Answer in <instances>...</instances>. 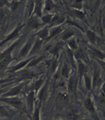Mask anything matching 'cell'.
Instances as JSON below:
<instances>
[{"label":"cell","mask_w":105,"mask_h":120,"mask_svg":"<svg viewBox=\"0 0 105 120\" xmlns=\"http://www.w3.org/2000/svg\"><path fill=\"white\" fill-rule=\"evenodd\" d=\"M22 38L23 37H20L14 43L12 44L8 49H6L4 53L0 55V70H4V69H6L10 64V63L13 60V58L12 57V53L13 50L18 45V44L22 41Z\"/></svg>","instance_id":"6da1fadb"},{"label":"cell","mask_w":105,"mask_h":120,"mask_svg":"<svg viewBox=\"0 0 105 120\" xmlns=\"http://www.w3.org/2000/svg\"><path fill=\"white\" fill-rule=\"evenodd\" d=\"M23 27H24V24H22L21 23H19V24L17 25L16 28L14 29V30H13L12 33L10 34H9V36H8L3 41H1V42L0 43V47H1L4 44L8 42L9 41H10V40L13 39L14 38H15L16 37H17V36L18 35L19 32L21 30V29H22Z\"/></svg>","instance_id":"7a4b0ae2"},{"label":"cell","mask_w":105,"mask_h":120,"mask_svg":"<svg viewBox=\"0 0 105 120\" xmlns=\"http://www.w3.org/2000/svg\"><path fill=\"white\" fill-rule=\"evenodd\" d=\"M0 101H4L6 103L10 104L14 107L20 108L22 106V101L17 98H0Z\"/></svg>","instance_id":"3957f363"},{"label":"cell","mask_w":105,"mask_h":120,"mask_svg":"<svg viewBox=\"0 0 105 120\" xmlns=\"http://www.w3.org/2000/svg\"><path fill=\"white\" fill-rule=\"evenodd\" d=\"M37 76V74L36 73H35L34 71H28V70L22 71L16 75L17 78L18 79H20V80H23V79H31V78H33L36 77Z\"/></svg>","instance_id":"277c9868"},{"label":"cell","mask_w":105,"mask_h":120,"mask_svg":"<svg viewBox=\"0 0 105 120\" xmlns=\"http://www.w3.org/2000/svg\"><path fill=\"white\" fill-rule=\"evenodd\" d=\"M33 43V38H31L30 39H28V41H27V43H26V45L22 47V49H21L20 52L19 53V57H25L27 54L28 53V51H30V49L32 46Z\"/></svg>","instance_id":"5b68a950"},{"label":"cell","mask_w":105,"mask_h":120,"mask_svg":"<svg viewBox=\"0 0 105 120\" xmlns=\"http://www.w3.org/2000/svg\"><path fill=\"white\" fill-rule=\"evenodd\" d=\"M23 85H18L15 87L12 88L10 91H8V93H6L4 96L5 97H14V96H16L18 94H20L22 89Z\"/></svg>","instance_id":"8992f818"},{"label":"cell","mask_w":105,"mask_h":120,"mask_svg":"<svg viewBox=\"0 0 105 120\" xmlns=\"http://www.w3.org/2000/svg\"><path fill=\"white\" fill-rule=\"evenodd\" d=\"M77 80L75 77H71L69 79V90H70V92L74 93L76 90L77 87Z\"/></svg>","instance_id":"52a82bcc"},{"label":"cell","mask_w":105,"mask_h":120,"mask_svg":"<svg viewBox=\"0 0 105 120\" xmlns=\"http://www.w3.org/2000/svg\"><path fill=\"white\" fill-rule=\"evenodd\" d=\"M78 70H79V74L80 78H81V77L85 75L86 72L88 71V67L85 66L84 64L81 62V61H79L78 63Z\"/></svg>","instance_id":"ba28073f"},{"label":"cell","mask_w":105,"mask_h":120,"mask_svg":"<svg viewBox=\"0 0 105 120\" xmlns=\"http://www.w3.org/2000/svg\"><path fill=\"white\" fill-rule=\"evenodd\" d=\"M34 99H35V93H34V91L31 90L29 93V94H28L27 97V102L28 108L29 110H31L32 107H33Z\"/></svg>","instance_id":"9c48e42d"},{"label":"cell","mask_w":105,"mask_h":120,"mask_svg":"<svg viewBox=\"0 0 105 120\" xmlns=\"http://www.w3.org/2000/svg\"><path fill=\"white\" fill-rule=\"evenodd\" d=\"M100 81H101V78L100 76L99 71L98 70H95L93 75V83H92L93 84V87L95 88L96 86H98Z\"/></svg>","instance_id":"30bf717a"},{"label":"cell","mask_w":105,"mask_h":120,"mask_svg":"<svg viewBox=\"0 0 105 120\" xmlns=\"http://www.w3.org/2000/svg\"><path fill=\"white\" fill-rule=\"evenodd\" d=\"M40 25H41V24L37 20V19H36L35 18H30L27 22V26L31 28H37L39 27Z\"/></svg>","instance_id":"8fae6325"},{"label":"cell","mask_w":105,"mask_h":120,"mask_svg":"<svg viewBox=\"0 0 105 120\" xmlns=\"http://www.w3.org/2000/svg\"><path fill=\"white\" fill-rule=\"evenodd\" d=\"M33 58H31V59H28L27 60H25V61H23L22 62H20V64H17L16 66H15L10 71L11 72H14V71H18V70H19L20 69H21L23 67H24L25 66H27V64L31 61V60H32Z\"/></svg>","instance_id":"7c38bea8"},{"label":"cell","mask_w":105,"mask_h":120,"mask_svg":"<svg viewBox=\"0 0 105 120\" xmlns=\"http://www.w3.org/2000/svg\"><path fill=\"white\" fill-rule=\"evenodd\" d=\"M85 108L88 109L91 113L94 115V113H95V110H94V104H93L92 100L90 98H87L86 99V101L85 102Z\"/></svg>","instance_id":"4fadbf2b"},{"label":"cell","mask_w":105,"mask_h":120,"mask_svg":"<svg viewBox=\"0 0 105 120\" xmlns=\"http://www.w3.org/2000/svg\"><path fill=\"white\" fill-rule=\"evenodd\" d=\"M41 45H42V41H41L40 39H38L33 45V48H32L31 51V54L33 55L34 53H37L40 49V48H41Z\"/></svg>","instance_id":"5bb4252c"},{"label":"cell","mask_w":105,"mask_h":120,"mask_svg":"<svg viewBox=\"0 0 105 120\" xmlns=\"http://www.w3.org/2000/svg\"><path fill=\"white\" fill-rule=\"evenodd\" d=\"M44 59V56H41L38 57L36 58H33L31 60V61L27 64V66L28 67H34V66H37L39 64L40 61H41L42 60Z\"/></svg>","instance_id":"9a60e30c"},{"label":"cell","mask_w":105,"mask_h":120,"mask_svg":"<svg viewBox=\"0 0 105 120\" xmlns=\"http://www.w3.org/2000/svg\"><path fill=\"white\" fill-rule=\"evenodd\" d=\"M46 64H47V66H48L50 71L52 72V71H54L56 70V68L57 67V65H58V62H57V61L56 60H49V61H47Z\"/></svg>","instance_id":"2e32d148"},{"label":"cell","mask_w":105,"mask_h":120,"mask_svg":"<svg viewBox=\"0 0 105 120\" xmlns=\"http://www.w3.org/2000/svg\"><path fill=\"white\" fill-rule=\"evenodd\" d=\"M61 30H62V28H61V26H58V27L54 29H53V30H52L51 33H50V34H49L48 37L46 39V41H49V40L51 39L52 38L54 37L55 36H56L57 34H58L59 33H61Z\"/></svg>","instance_id":"e0dca14e"},{"label":"cell","mask_w":105,"mask_h":120,"mask_svg":"<svg viewBox=\"0 0 105 120\" xmlns=\"http://www.w3.org/2000/svg\"><path fill=\"white\" fill-rule=\"evenodd\" d=\"M37 35L39 36L40 39H41V40H46L47 38L48 37V36H49L48 29V28H44V30H42L41 31H40L37 34Z\"/></svg>","instance_id":"ac0fdd59"},{"label":"cell","mask_w":105,"mask_h":120,"mask_svg":"<svg viewBox=\"0 0 105 120\" xmlns=\"http://www.w3.org/2000/svg\"><path fill=\"white\" fill-rule=\"evenodd\" d=\"M36 5L35 7V10L36 12V14L38 16H41V6H42V1H36Z\"/></svg>","instance_id":"d6986e66"},{"label":"cell","mask_w":105,"mask_h":120,"mask_svg":"<svg viewBox=\"0 0 105 120\" xmlns=\"http://www.w3.org/2000/svg\"><path fill=\"white\" fill-rule=\"evenodd\" d=\"M61 45H62V43H58L54 47H53L52 49H50V53L55 56H58V53H59V51H60V49L61 48Z\"/></svg>","instance_id":"ffe728a7"},{"label":"cell","mask_w":105,"mask_h":120,"mask_svg":"<svg viewBox=\"0 0 105 120\" xmlns=\"http://www.w3.org/2000/svg\"><path fill=\"white\" fill-rule=\"evenodd\" d=\"M64 20H65L64 17L56 16L52 17V20H51V22H50V24H51V25H52V24H55L62 23V22L64 21Z\"/></svg>","instance_id":"44dd1931"},{"label":"cell","mask_w":105,"mask_h":120,"mask_svg":"<svg viewBox=\"0 0 105 120\" xmlns=\"http://www.w3.org/2000/svg\"><path fill=\"white\" fill-rule=\"evenodd\" d=\"M47 84H45L44 86L43 87V88L41 89V90L40 91V93L39 94V98L40 99V101H44L45 98H46L47 96Z\"/></svg>","instance_id":"7402d4cb"},{"label":"cell","mask_w":105,"mask_h":120,"mask_svg":"<svg viewBox=\"0 0 105 120\" xmlns=\"http://www.w3.org/2000/svg\"><path fill=\"white\" fill-rule=\"evenodd\" d=\"M42 82H43V79H39L38 80H37L36 82H34L31 88V90L34 91V90H38L39 88L41 87V86L42 84Z\"/></svg>","instance_id":"603a6c76"},{"label":"cell","mask_w":105,"mask_h":120,"mask_svg":"<svg viewBox=\"0 0 105 120\" xmlns=\"http://www.w3.org/2000/svg\"><path fill=\"white\" fill-rule=\"evenodd\" d=\"M68 118L69 120H77L78 115L75 110H71L68 113Z\"/></svg>","instance_id":"cb8c5ba5"},{"label":"cell","mask_w":105,"mask_h":120,"mask_svg":"<svg viewBox=\"0 0 105 120\" xmlns=\"http://www.w3.org/2000/svg\"><path fill=\"white\" fill-rule=\"evenodd\" d=\"M87 36L88 37L89 40L92 42V43H94L96 41V36L95 34V33L93 32V31H91V30H88L87 31Z\"/></svg>","instance_id":"d4e9b609"},{"label":"cell","mask_w":105,"mask_h":120,"mask_svg":"<svg viewBox=\"0 0 105 120\" xmlns=\"http://www.w3.org/2000/svg\"><path fill=\"white\" fill-rule=\"evenodd\" d=\"M74 34V31L72 30H66L65 33L63 34V36H62V38L64 41H66L67 39L70 38L71 37H72L73 35Z\"/></svg>","instance_id":"484cf974"},{"label":"cell","mask_w":105,"mask_h":120,"mask_svg":"<svg viewBox=\"0 0 105 120\" xmlns=\"http://www.w3.org/2000/svg\"><path fill=\"white\" fill-rule=\"evenodd\" d=\"M61 74L65 78H68L69 77V69L67 65H65L63 66V68H62L61 70Z\"/></svg>","instance_id":"4316f807"},{"label":"cell","mask_w":105,"mask_h":120,"mask_svg":"<svg viewBox=\"0 0 105 120\" xmlns=\"http://www.w3.org/2000/svg\"><path fill=\"white\" fill-rule=\"evenodd\" d=\"M92 51H93V53H94V55L96 56V57L100 58V59H103V58L105 57V54H104L102 52L100 51L99 50L94 49L93 50H92Z\"/></svg>","instance_id":"83f0119b"},{"label":"cell","mask_w":105,"mask_h":120,"mask_svg":"<svg viewBox=\"0 0 105 120\" xmlns=\"http://www.w3.org/2000/svg\"><path fill=\"white\" fill-rule=\"evenodd\" d=\"M85 86L88 90H90L92 88V82L89 77L85 75Z\"/></svg>","instance_id":"f1b7e54d"},{"label":"cell","mask_w":105,"mask_h":120,"mask_svg":"<svg viewBox=\"0 0 105 120\" xmlns=\"http://www.w3.org/2000/svg\"><path fill=\"white\" fill-rule=\"evenodd\" d=\"M73 13L78 18H81V19H82L83 20L85 18V14L82 12V11H79V10H74V11H73Z\"/></svg>","instance_id":"f546056e"},{"label":"cell","mask_w":105,"mask_h":120,"mask_svg":"<svg viewBox=\"0 0 105 120\" xmlns=\"http://www.w3.org/2000/svg\"><path fill=\"white\" fill-rule=\"evenodd\" d=\"M54 4L52 1H46V5H45V10L46 11H50V10H52L54 8Z\"/></svg>","instance_id":"4dcf8cb0"},{"label":"cell","mask_w":105,"mask_h":120,"mask_svg":"<svg viewBox=\"0 0 105 120\" xmlns=\"http://www.w3.org/2000/svg\"><path fill=\"white\" fill-rule=\"evenodd\" d=\"M52 15H45L44 16L42 17V21L44 23H50L52 18Z\"/></svg>","instance_id":"1f68e13d"},{"label":"cell","mask_w":105,"mask_h":120,"mask_svg":"<svg viewBox=\"0 0 105 120\" xmlns=\"http://www.w3.org/2000/svg\"><path fill=\"white\" fill-rule=\"evenodd\" d=\"M39 109L40 107H38V108L35 111L33 115V120H39Z\"/></svg>","instance_id":"d6a6232c"},{"label":"cell","mask_w":105,"mask_h":120,"mask_svg":"<svg viewBox=\"0 0 105 120\" xmlns=\"http://www.w3.org/2000/svg\"><path fill=\"white\" fill-rule=\"evenodd\" d=\"M69 47H70L71 49H77V43H76V41H75L74 39H72V40H70V41H69Z\"/></svg>","instance_id":"836d02e7"},{"label":"cell","mask_w":105,"mask_h":120,"mask_svg":"<svg viewBox=\"0 0 105 120\" xmlns=\"http://www.w3.org/2000/svg\"><path fill=\"white\" fill-rule=\"evenodd\" d=\"M73 7H75V8L78 9L77 10H79L82 7V2H81V1H75V3L73 4Z\"/></svg>","instance_id":"e575fe53"},{"label":"cell","mask_w":105,"mask_h":120,"mask_svg":"<svg viewBox=\"0 0 105 120\" xmlns=\"http://www.w3.org/2000/svg\"><path fill=\"white\" fill-rule=\"evenodd\" d=\"M75 57L77 58V59H82L83 57V51H82V50H81V49H79V50H78L76 51V53H75Z\"/></svg>","instance_id":"d590c367"},{"label":"cell","mask_w":105,"mask_h":120,"mask_svg":"<svg viewBox=\"0 0 105 120\" xmlns=\"http://www.w3.org/2000/svg\"><path fill=\"white\" fill-rule=\"evenodd\" d=\"M18 4H18L17 1H13L11 4L12 10L13 11L16 10L17 9V8H18Z\"/></svg>","instance_id":"8d00e7d4"},{"label":"cell","mask_w":105,"mask_h":120,"mask_svg":"<svg viewBox=\"0 0 105 120\" xmlns=\"http://www.w3.org/2000/svg\"><path fill=\"white\" fill-rule=\"evenodd\" d=\"M34 1H31L30 3V6H29V9H28V14H29V16H31V14H32L33 12V9H34Z\"/></svg>","instance_id":"74e56055"},{"label":"cell","mask_w":105,"mask_h":120,"mask_svg":"<svg viewBox=\"0 0 105 120\" xmlns=\"http://www.w3.org/2000/svg\"><path fill=\"white\" fill-rule=\"evenodd\" d=\"M13 80V79L12 78H7V79H4V80H0V85L3 84H6V83H9L12 82Z\"/></svg>","instance_id":"f35d334b"},{"label":"cell","mask_w":105,"mask_h":120,"mask_svg":"<svg viewBox=\"0 0 105 120\" xmlns=\"http://www.w3.org/2000/svg\"><path fill=\"white\" fill-rule=\"evenodd\" d=\"M7 114V112H6V109H4L3 107L0 106V115H5Z\"/></svg>","instance_id":"ab89813d"},{"label":"cell","mask_w":105,"mask_h":120,"mask_svg":"<svg viewBox=\"0 0 105 120\" xmlns=\"http://www.w3.org/2000/svg\"><path fill=\"white\" fill-rule=\"evenodd\" d=\"M6 3H7L6 1H0V6H1V7L3 6L4 5H5Z\"/></svg>","instance_id":"60d3db41"},{"label":"cell","mask_w":105,"mask_h":120,"mask_svg":"<svg viewBox=\"0 0 105 120\" xmlns=\"http://www.w3.org/2000/svg\"><path fill=\"white\" fill-rule=\"evenodd\" d=\"M4 91V89H0V94Z\"/></svg>","instance_id":"b9f144b4"},{"label":"cell","mask_w":105,"mask_h":120,"mask_svg":"<svg viewBox=\"0 0 105 120\" xmlns=\"http://www.w3.org/2000/svg\"><path fill=\"white\" fill-rule=\"evenodd\" d=\"M77 120H79V119H78Z\"/></svg>","instance_id":"7bdbcfd3"}]
</instances>
